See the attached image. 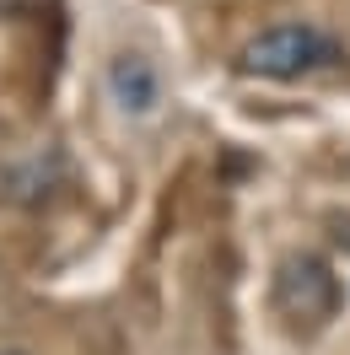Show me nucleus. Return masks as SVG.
<instances>
[{"mask_svg":"<svg viewBox=\"0 0 350 355\" xmlns=\"http://www.w3.org/2000/svg\"><path fill=\"white\" fill-rule=\"evenodd\" d=\"M275 302H281L285 318L324 323L328 312H334V302H340V280H334V269L318 253H291L275 269Z\"/></svg>","mask_w":350,"mask_h":355,"instance_id":"obj_2","label":"nucleus"},{"mask_svg":"<svg viewBox=\"0 0 350 355\" xmlns=\"http://www.w3.org/2000/svg\"><path fill=\"white\" fill-rule=\"evenodd\" d=\"M328 65H340V44L312 22H269L238 49V70L259 81H302Z\"/></svg>","mask_w":350,"mask_h":355,"instance_id":"obj_1","label":"nucleus"},{"mask_svg":"<svg viewBox=\"0 0 350 355\" xmlns=\"http://www.w3.org/2000/svg\"><path fill=\"white\" fill-rule=\"evenodd\" d=\"M108 97L130 119H151L162 108V70L146 54H113L108 60Z\"/></svg>","mask_w":350,"mask_h":355,"instance_id":"obj_3","label":"nucleus"},{"mask_svg":"<svg viewBox=\"0 0 350 355\" xmlns=\"http://www.w3.org/2000/svg\"><path fill=\"white\" fill-rule=\"evenodd\" d=\"M0 355H22V350H0Z\"/></svg>","mask_w":350,"mask_h":355,"instance_id":"obj_4","label":"nucleus"}]
</instances>
